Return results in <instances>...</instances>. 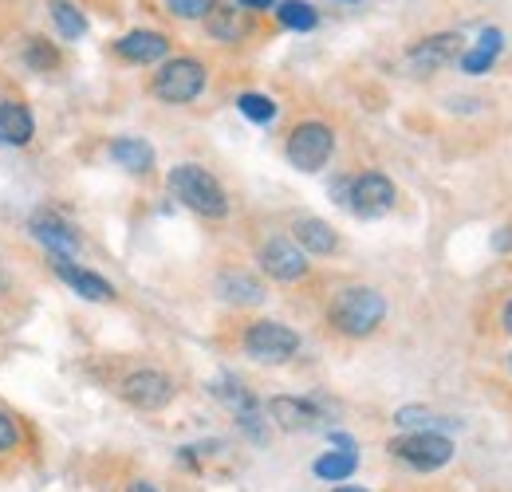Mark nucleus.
Returning a JSON list of instances; mask_svg holds the SVG:
<instances>
[{
  "label": "nucleus",
  "mask_w": 512,
  "mask_h": 492,
  "mask_svg": "<svg viewBox=\"0 0 512 492\" xmlns=\"http://www.w3.org/2000/svg\"><path fill=\"white\" fill-rule=\"evenodd\" d=\"M327 319H331V327H335L339 335H347V339H367L371 331H379V323L386 319L383 292H375V288H367V284H351V288H343V292L331 300Z\"/></svg>",
  "instance_id": "obj_1"
},
{
  "label": "nucleus",
  "mask_w": 512,
  "mask_h": 492,
  "mask_svg": "<svg viewBox=\"0 0 512 492\" xmlns=\"http://www.w3.org/2000/svg\"><path fill=\"white\" fill-rule=\"evenodd\" d=\"M170 193L186 205V209H193L197 217H209V221H221L225 213H229V197H225V189H221V182L209 174V170H201V166H174L170 170Z\"/></svg>",
  "instance_id": "obj_2"
},
{
  "label": "nucleus",
  "mask_w": 512,
  "mask_h": 492,
  "mask_svg": "<svg viewBox=\"0 0 512 492\" xmlns=\"http://www.w3.org/2000/svg\"><path fill=\"white\" fill-rule=\"evenodd\" d=\"M205 63L193 60V56H166L162 67L154 71V83H150V91H154V99L158 103H170V107H186L193 103L201 91H205Z\"/></svg>",
  "instance_id": "obj_3"
},
{
  "label": "nucleus",
  "mask_w": 512,
  "mask_h": 492,
  "mask_svg": "<svg viewBox=\"0 0 512 492\" xmlns=\"http://www.w3.org/2000/svg\"><path fill=\"white\" fill-rule=\"evenodd\" d=\"M284 154H288V162L300 174H316V170H323L331 162V154H335V130L327 123H320V119H308V123L292 126V134L284 142Z\"/></svg>",
  "instance_id": "obj_4"
},
{
  "label": "nucleus",
  "mask_w": 512,
  "mask_h": 492,
  "mask_svg": "<svg viewBox=\"0 0 512 492\" xmlns=\"http://www.w3.org/2000/svg\"><path fill=\"white\" fill-rule=\"evenodd\" d=\"M390 453L418 473H434L453 457V441L442 430H410L390 441Z\"/></svg>",
  "instance_id": "obj_5"
},
{
  "label": "nucleus",
  "mask_w": 512,
  "mask_h": 492,
  "mask_svg": "<svg viewBox=\"0 0 512 492\" xmlns=\"http://www.w3.org/2000/svg\"><path fill=\"white\" fill-rule=\"evenodd\" d=\"M300 351V335L284 323H272V319H260L245 331V355L256 363H268V367H280L288 359H296Z\"/></svg>",
  "instance_id": "obj_6"
},
{
  "label": "nucleus",
  "mask_w": 512,
  "mask_h": 492,
  "mask_svg": "<svg viewBox=\"0 0 512 492\" xmlns=\"http://www.w3.org/2000/svg\"><path fill=\"white\" fill-rule=\"evenodd\" d=\"M119 394H123V402L134 406V410H162L174 398V378L166 370H154V367L130 370L127 378L119 382Z\"/></svg>",
  "instance_id": "obj_7"
},
{
  "label": "nucleus",
  "mask_w": 512,
  "mask_h": 492,
  "mask_svg": "<svg viewBox=\"0 0 512 492\" xmlns=\"http://www.w3.org/2000/svg\"><path fill=\"white\" fill-rule=\"evenodd\" d=\"M461 52H465L461 32H434V36H422L418 44L406 48V71H414V75H434V71L449 67L453 60H461Z\"/></svg>",
  "instance_id": "obj_8"
},
{
  "label": "nucleus",
  "mask_w": 512,
  "mask_h": 492,
  "mask_svg": "<svg viewBox=\"0 0 512 492\" xmlns=\"http://www.w3.org/2000/svg\"><path fill=\"white\" fill-rule=\"evenodd\" d=\"M394 201H398L394 182L386 174L371 170V174H359V178L347 182V201L343 205H351L355 217H383V213L394 209Z\"/></svg>",
  "instance_id": "obj_9"
},
{
  "label": "nucleus",
  "mask_w": 512,
  "mask_h": 492,
  "mask_svg": "<svg viewBox=\"0 0 512 492\" xmlns=\"http://www.w3.org/2000/svg\"><path fill=\"white\" fill-rule=\"evenodd\" d=\"M256 260H260V268H264L272 280H280V284H296V280L308 276V252L296 245V241H284V237L264 241Z\"/></svg>",
  "instance_id": "obj_10"
},
{
  "label": "nucleus",
  "mask_w": 512,
  "mask_h": 492,
  "mask_svg": "<svg viewBox=\"0 0 512 492\" xmlns=\"http://www.w3.org/2000/svg\"><path fill=\"white\" fill-rule=\"evenodd\" d=\"M52 272L64 280L75 296H83V300H91V304H111V300H115L111 280H103L99 272H91V268H83V264H75V260H56Z\"/></svg>",
  "instance_id": "obj_11"
},
{
  "label": "nucleus",
  "mask_w": 512,
  "mask_h": 492,
  "mask_svg": "<svg viewBox=\"0 0 512 492\" xmlns=\"http://www.w3.org/2000/svg\"><path fill=\"white\" fill-rule=\"evenodd\" d=\"M268 418H272L284 433L316 430V426L323 422V414L316 402H308V398H292V394L272 398V402H268Z\"/></svg>",
  "instance_id": "obj_12"
},
{
  "label": "nucleus",
  "mask_w": 512,
  "mask_h": 492,
  "mask_svg": "<svg viewBox=\"0 0 512 492\" xmlns=\"http://www.w3.org/2000/svg\"><path fill=\"white\" fill-rule=\"evenodd\" d=\"M32 237L48 248L56 260H75V256H79V237H75V229L67 225L64 217H56V213H36V217H32Z\"/></svg>",
  "instance_id": "obj_13"
},
{
  "label": "nucleus",
  "mask_w": 512,
  "mask_h": 492,
  "mask_svg": "<svg viewBox=\"0 0 512 492\" xmlns=\"http://www.w3.org/2000/svg\"><path fill=\"white\" fill-rule=\"evenodd\" d=\"M115 56L127 63H162L170 56V40L154 28H134L115 40Z\"/></svg>",
  "instance_id": "obj_14"
},
{
  "label": "nucleus",
  "mask_w": 512,
  "mask_h": 492,
  "mask_svg": "<svg viewBox=\"0 0 512 492\" xmlns=\"http://www.w3.org/2000/svg\"><path fill=\"white\" fill-rule=\"evenodd\" d=\"M36 138V119L24 103L16 99H4L0 103V142L4 146H28Z\"/></svg>",
  "instance_id": "obj_15"
},
{
  "label": "nucleus",
  "mask_w": 512,
  "mask_h": 492,
  "mask_svg": "<svg viewBox=\"0 0 512 492\" xmlns=\"http://www.w3.org/2000/svg\"><path fill=\"white\" fill-rule=\"evenodd\" d=\"M292 237H296V245L304 248L308 256H331L335 248H339V237H335V229L320 221V217H300L296 225H292Z\"/></svg>",
  "instance_id": "obj_16"
},
{
  "label": "nucleus",
  "mask_w": 512,
  "mask_h": 492,
  "mask_svg": "<svg viewBox=\"0 0 512 492\" xmlns=\"http://www.w3.org/2000/svg\"><path fill=\"white\" fill-rule=\"evenodd\" d=\"M201 24H205V32H209L213 40H221V44H237V40L249 32L245 8H237V4H213V12H209Z\"/></svg>",
  "instance_id": "obj_17"
},
{
  "label": "nucleus",
  "mask_w": 512,
  "mask_h": 492,
  "mask_svg": "<svg viewBox=\"0 0 512 492\" xmlns=\"http://www.w3.org/2000/svg\"><path fill=\"white\" fill-rule=\"evenodd\" d=\"M501 48H505V32H501V28H485V32L477 36V44H473L469 52H461V71H465V75H485V71L497 63Z\"/></svg>",
  "instance_id": "obj_18"
},
{
  "label": "nucleus",
  "mask_w": 512,
  "mask_h": 492,
  "mask_svg": "<svg viewBox=\"0 0 512 492\" xmlns=\"http://www.w3.org/2000/svg\"><path fill=\"white\" fill-rule=\"evenodd\" d=\"M111 162L123 166L127 174H150L154 170V146L142 138H115L111 142Z\"/></svg>",
  "instance_id": "obj_19"
},
{
  "label": "nucleus",
  "mask_w": 512,
  "mask_h": 492,
  "mask_svg": "<svg viewBox=\"0 0 512 492\" xmlns=\"http://www.w3.org/2000/svg\"><path fill=\"white\" fill-rule=\"evenodd\" d=\"M217 296L221 300H229V304H237V308H249V304H260L264 300V288L256 284L249 272H221L217 276Z\"/></svg>",
  "instance_id": "obj_20"
},
{
  "label": "nucleus",
  "mask_w": 512,
  "mask_h": 492,
  "mask_svg": "<svg viewBox=\"0 0 512 492\" xmlns=\"http://www.w3.org/2000/svg\"><path fill=\"white\" fill-rule=\"evenodd\" d=\"M276 20L288 32H312L320 24V12L308 0H276Z\"/></svg>",
  "instance_id": "obj_21"
},
{
  "label": "nucleus",
  "mask_w": 512,
  "mask_h": 492,
  "mask_svg": "<svg viewBox=\"0 0 512 492\" xmlns=\"http://www.w3.org/2000/svg\"><path fill=\"white\" fill-rule=\"evenodd\" d=\"M48 12H52V24L64 40H83L87 36V16L79 12V4L71 0H48Z\"/></svg>",
  "instance_id": "obj_22"
},
{
  "label": "nucleus",
  "mask_w": 512,
  "mask_h": 492,
  "mask_svg": "<svg viewBox=\"0 0 512 492\" xmlns=\"http://www.w3.org/2000/svg\"><path fill=\"white\" fill-rule=\"evenodd\" d=\"M355 465H359V453L355 449H331V453H323L320 461L312 465V473L320 481H343V477L355 473Z\"/></svg>",
  "instance_id": "obj_23"
},
{
  "label": "nucleus",
  "mask_w": 512,
  "mask_h": 492,
  "mask_svg": "<svg viewBox=\"0 0 512 492\" xmlns=\"http://www.w3.org/2000/svg\"><path fill=\"white\" fill-rule=\"evenodd\" d=\"M20 56H24V63L32 71H56L60 67V48L48 44V36H28L24 48H20Z\"/></svg>",
  "instance_id": "obj_24"
},
{
  "label": "nucleus",
  "mask_w": 512,
  "mask_h": 492,
  "mask_svg": "<svg viewBox=\"0 0 512 492\" xmlns=\"http://www.w3.org/2000/svg\"><path fill=\"white\" fill-rule=\"evenodd\" d=\"M237 111L256 126H268L276 119V103L268 99V95H260V91H245V95H237Z\"/></svg>",
  "instance_id": "obj_25"
},
{
  "label": "nucleus",
  "mask_w": 512,
  "mask_h": 492,
  "mask_svg": "<svg viewBox=\"0 0 512 492\" xmlns=\"http://www.w3.org/2000/svg\"><path fill=\"white\" fill-rule=\"evenodd\" d=\"M394 422L402 426V430H449V422H442L434 410H426V406H402L398 414H394Z\"/></svg>",
  "instance_id": "obj_26"
},
{
  "label": "nucleus",
  "mask_w": 512,
  "mask_h": 492,
  "mask_svg": "<svg viewBox=\"0 0 512 492\" xmlns=\"http://www.w3.org/2000/svg\"><path fill=\"white\" fill-rule=\"evenodd\" d=\"M162 4H166V12L178 16V20H205L217 0H162Z\"/></svg>",
  "instance_id": "obj_27"
},
{
  "label": "nucleus",
  "mask_w": 512,
  "mask_h": 492,
  "mask_svg": "<svg viewBox=\"0 0 512 492\" xmlns=\"http://www.w3.org/2000/svg\"><path fill=\"white\" fill-rule=\"evenodd\" d=\"M16 445H20V426H16V418L0 406V457H4V453H12Z\"/></svg>",
  "instance_id": "obj_28"
},
{
  "label": "nucleus",
  "mask_w": 512,
  "mask_h": 492,
  "mask_svg": "<svg viewBox=\"0 0 512 492\" xmlns=\"http://www.w3.org/2000/svg\"><path fill=\"white\" fill-rule=\"evenodd\" d=\"M237 8H245V12H268V8H276V0H233Z\"/></svg>",
  "instance_id": "obj_29"
},
{
  "label": "nucleus",
  "mask_w": 512,
  "mask_h": 492,
  "mask_svg": "<svg viewBox=\"0 0 512 492\" xmlns=\"http://www.w3.org/2000/svg\"><path fill=\"white\" fill-rule=\"evenodd\" d=\"M331 445H335V449H355V441H351L347 433H331Z\"/></svg>",
  "instance_id": "obj_30"
},
{
  "label": "nucleus",
  "mask_w": 512,
  "mask_h": 492,
  "mask_svg": "<svg viewBox=\"0 0 512 492\" xmlns=\"http://www.w3.org/2000/svg\"><path fill=\"white\" fill-rule=\"evenodd\" d=\"M127 492H158V489H154V485H146V481H134Z\"/></svg>",
  "instance_id": "obj_31"
},
{
  "label": "nucleus",
  "mask_w": 512,
  "mask_h": 492,
  "mask_svg": "<svg viewBox=\"0 0 512 492\" xmlns=\"http://www.w3.org/2000/svg\"><path fill=\"white\" fill-rule=\"evenodd\" d=\"M505 331H512V300H509V308H505Z\"/></svg>",
  "instance_id": "obj_32"
},
{
  "label": "nucleus",
  "mask_w": 512,
  "mask_h": 492,
  "mask_svg": "<svg viewBox=\"0 0 512 492\" xmlns=\"http://www.w3.org/2000/svg\"><path fill=\"white\" fill-rule=\"evenodd\" d=\"M335 492H367V489H335Z\"/></svg>",
  "instance_id": "obj_33"
},
{
  "label": "nucleus",
  "mask_w": 512,
  "mask_h": 492,
  "mask_svg": "<svg viewBox=\"0 0 512 492\" xmlns=\"http://www.w3.org/2000/svg\"><path fill=\"white\" fill-rule=\"evenodd\" d=\"M339 4H355V0H339Z\"/></svg>",
  "instance_id": "obj_34"
}]
</instances>
